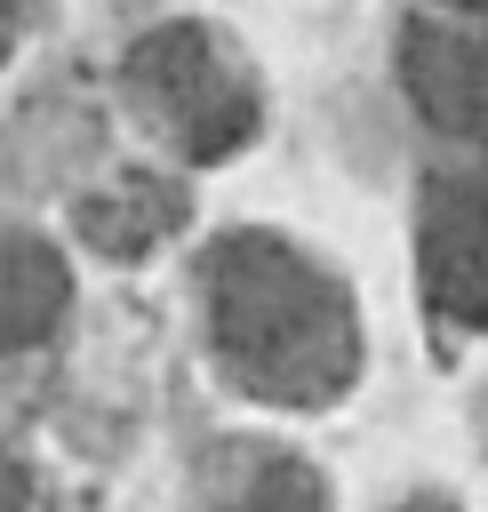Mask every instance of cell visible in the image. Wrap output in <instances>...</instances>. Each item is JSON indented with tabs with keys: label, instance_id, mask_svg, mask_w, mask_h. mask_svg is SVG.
<instances>
[{
	"label": "cell",
	"instance_id": "obj_1",
	"mask_svg": "<svg viewBox=\"0 0 488 512\" xmlns=\"http://www.w3.org/2000/svg\"><path fill=\"white\" fill-rule=\"evenodd\" d=\"M208 320L224 368L264 400H328L352 376V304L272 232H232L208 264Z\"/></svg>",
	"mask_w": 488,
	"mask_h": 512
},
{
	"label": "cell",
	"instance_id": "obj_2",
	"mask_svg": "<svg viewBox=\"0 0 488 512\" xmlns=\"http://www.w3.org/2000/svg\"><path fill=\"white\" fill-rule=\"evenodd\" d=\"M128 88L184 136L192 160H224L256 136V88L232 48L200 24H160L128 48Z\"/></svg>",
	"mask_w": 488,
	"mask_h": 512
},
{
	"label": "cell",
	"instance_id": "obj_3",
	"mask_svg": "<svg viewBox=\"0 0 488 512\" xmlns=\"http://www.w3.org/2000/svg\"><path fill=\"white\" fill-rule=\"evenodd\" d=\"M416 248H424L432 312L456 320V328H488V184L432 176L424 216H416Z\"/></svg>",
	"mask_w": 488,
	"mask_h": 512
},
{
	"label": "cell",
	"instance_id": "obj_4",
	"mask_svg": "<svg viewBox=\"0 0 488 512\" xmlns=\"http://www.w3.org/2000/svg\"><path fill=\"white\" fill-rule=\"evenodd\" d=\"M400 80H408V96L424 104L432 128L488 152V40L480 32L416 16L408 40H400Z\"/></svg>",
	"mask_w": 488,
	"mask_h": 512
},
{
	"label": "cell",
	"instance_id": "obj_5",
	"mask_svg": "<svg viewBox=\"0 0 488 512\" xmlns=\"http://www.w3.org/2000/svg\"><path fill=\"white\" fill-rule=\"evenodd\" d=\"M72 304V264L32 240V232H0V352H32Z\"/></svg>",
	"mask_w": 488,
	"mask_h": 512
},
{
	"label": "cell",
	"instance_id": "obj_6",
	"mask_svg": "<svg viewBox=\"0 0 488 512\" xmlns=\"http://www.w3.org/2000/svg\"><path fill=\"white\" fill-rule=\"evenodd\" d=\"M176 224H184V192H176V184H144V176L112 184V192H96V200L80 208V232H88L104 256H144V248L168 240Z\"/></svg>",
	"mask_w": 488,
	"mask_h": 512
},
{
	"label": "cell",
	"instance_id": "obj_7",
	"mask_svg": "<svg viewBox=\"0 0 488 512\" xmlns=\"http://www.w3.org/2000/svg\"><path fill=\"white\" fill-rule=\"evenodd\" d=\"M232 512H320V480H312L304 464H288V456H280V464H264V472L240 488V504H232Z\"/></svg>",
	"mask_w": 488,
	"mask_h": 512
},
{
	"label": "cell",
	"instance_id": "obj_8",
	"mask_svg": "<svg viewBox=\"0 0 488 512\" xmlns=\"http://www.w3.org/2000/svg\"><path fill=\"white\" fill-rule=\"evenodd\" d=\"M400 512H448V504H440V496H416V504H400Z\"/></svg>",
	"mask_w": 488,
	"mask_h": 512
},
{
	"label": "cell",
	"instance_id": "obj_9",
	"mask_svg": "<svg viewBox=\"0 0 488 512\" xmlns=\"http://www.w3.org/2000/svg\"><path fill=\"white\" fill-rule=\"evenodd\" d=\"M464 8H488V0H464Z\"/></svg>",
	"mask_w": 488,
	"mask_h": 512
}]
</instances>
